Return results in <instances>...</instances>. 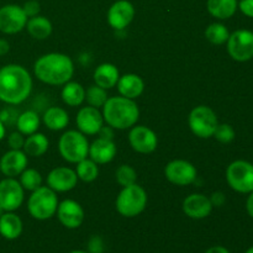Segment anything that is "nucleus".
<instances>
[{"instance_id": "ea45409f", "label": "nucleus", "mask_w": 253, "mask_h": 253, "mask_svg": "<svg viewBox=\"0 0 253 253\" xmlns=\"http://www.w3.org/2000/svg\"><path fill=\"white\" fill-rule=\"evenodd\" d=\"M99 137L100 138H105V140H111L113 141L114 138V128L111 126H101V128L99 130L98 132Z\"/></svg>"}, {"instance_id": "1a4fd4ad", "label": "nucleus", "mask_w": 253, "mask_h": 253, "mask_svg": "<svg viewBox=\"0 0 253 253\" xmlns=\"http://www.w3.org/2000/svg\"><path fill=\"white\" fill-rule=\"evenodd\" d=\"M227 52L237 62H247L253 58V32L237 30L227 40Z\"/></svg>"}, {"instance_id": "cd10ccee", "label": "nucleus", "mask_w": 253, "mask_h": 253, "mask_svg": "<svg viewBox=\"0 0 253 253\" xmlns=\"http://www.w3.org/2000/svg\"><path fill=\"white\" fill-rule=\"evenodd\" d=\"M27 32L35 40H46L52 34V24L47 17L37 15L30 17L26 24Z\"/></svg>"}, {"instance_id": "7c9ffc66", "label": "nucleus", "mask_w": 253, "mask_h": 253, "mask_svg": "<svg viewBox=\"0 0 253 253\" xmlns=\"http://www.w3.org/2000/svg\"><path fill=\"white\" fill-rule=\"evenodd\" d=\"M230 36V32L225 25L220 24V22H214L210 24L205 30V37L208 41L212 44H224L227 42Z\"/></svg>"}, {"instance_id": "c85d7f7f", "label": "nucleus", "mask_w": 253, "mask_h": 253, "mask_svg": "<svg viewBox=\"0 0 253 253\" xmlns=\"http://www.w3.org/2000/svg\"><path fill=\"white\" fill-rule=\"evenodd\" d=\"M40 124H41V120H40L39 114L34 110H27L17 118L16 127L17 131L21 132L22 135L29 136L37 132Z\"/></svg>"}, {"instance_id": "412c9836", "label": "nucleus", "mask_w": 253, "mask_h": 253, "mask_svg": "<svg viewBox=\"0 0 253 253\" xmlns=\"http://www.w3.org/2000/svg\"><path fill=\"white\" fill-rule=\"evenodd\" d=\"M118 90L121 96H125L127 99H136L141 96V94L145 90V82L140 76L133 73L124 74L119 78Z\"/></svg>"}, {"instance_id": "0eeeda50", "label": "nucleus", "mask_w": 253, "mask_h": 253, "mask_svg": "<svg viewBox=\"0 0 253 253\" xmlns=\"http://www.w3.org/2000/svg\"><path fill=\"white\" fill-rule=\"evenodd\" d=\"M188 124L197 137L210 138L215 132V128L219 125L217 116L212 109L209 106L199 105L195 106L188 116Z\"/></svg>"}, {"instance_id": "f8f14e48", "label": "nucleus", "mask_w": 253, "mask_h": 253, "mask_svg": "<svg viewBox=\"0 0 253 253\" xmlns=\"http://www.w3.org/2000/svg\"><path fill=\"white\" fill-rule=\"evenodd\" d=\"M165 175L172 184L185 187L197 179V168L184 160H173L166 166Z\"/></svg>"}, {"instance_id": "72a5a7b5", "label": "nucleus", "mask_w": 253, "mask_h": 253, "mask_svg": "<svg viewBox=\"0 0 253 253\" xmlns=\"http://www.w3.org/2000/svg\"><path fill=\"white\" fill-rule=\"evenodd\" d=\"M115 178L116 182L121 187H128V185H132L136 183V180H137V173H136V170L131 166L121 165L116 169Z\"/></svg>"}, {"instance_id": "6e6552de", "label": "nucleus", "mask_w": 253, "mask_h": 253, "mask_svg": "<svg viewBox=\"0 0 253 253\" xmlns=\"http://www.w3.org/2000/svg\"><path fill=\"white\" fill-rule=\"evenodd\" d=\"M226 180L236 192H253V165L247 161H235L227 167Z\"/></svg>"}, {"instance_id": "c756f323", "label": "nucleus", "mask_w": 253, "mask_h": 253, "mask_svg": "<svg viewBox=\"0 0 253 253\" xmlns=\"http://www.w3.org/2000/svg\"><path fill=\"white\" fill-rule=\"evenodd\" d=\"M76 173L78 179L83 180L85 183H91L98 178L99 167L93 160H90V158H84L81 162L77 163Z\"/></svg>"}, {"instance_id": "a19ab883", "label": "nucleus", "mask_w": 253, "mask_h": 253, "mask_svg": "<svg viewBox=\"0 0 253 253\" xmlns=\"http://www.w3.org/2000/svg\"><path fill=\"white\" fill-rule=\"evenodd\" d=\"M210 200H211L212 205L220 207V205L224 204L225 197H224V194H221V193H214V194H212V198Z\"/></svg>"}, {"instance_id": "de8ad7c7", "label": "nucleus", "mask_w": 253, "mask_h": 253, "mask_svg": "<svg viewBox=\"0 0 253 253\" xmlns=\"http://www.w3.org/2000/svg\"><path fill=\"white\" fill-rule=\"evenodd\" d=\"M69 253H88V252H84V251H72Z\"/></svg>"}, {"instance_id": "2f4dec72", "label": "nucleus", "mask_w": 253, "mask_h": 253, "mask_svg": "<svg viewBox=\"0 0 253 253\" xmlns=\"http://www.w3.org/2000/svg\"><path fill=\"white\" fill-rule=\"evenodd\" d=\"M19 182L24 188V190L34 192L42 185V175L39 170L34 169V168H26L20 174Z\"/></svg>"}, {"instance_id": "5701e85b", "label": "nucleus", "mask_w": 253, "mask_h": 253, "mask_svg": "<svg viewBox=\"0 0 253 253\" xmlns=\"http://www.w3.org/2000/svg\"><path fill=\"white\" fill-rule=\"evenodd\" d=\"M22 232V221L14 211H5L0 216V235L6 240H16Z\"/></svg>"}, {"instance_id": "c03bdc74", "label": "nucleus", "mask_w": 253, "mask_h": 253, "mask_svg": "<svg viewBox=\"0 0 253 253\" xmlns=\"http://www.w3.org/2000/svg\"><path fill=\"white\" fill-rule=\"evenodd\" d=\"M205 253H230L229 250L225 249L222 246H214V247H210Z\"/></svg>"}, {"instance_id": "aec40b11", "label": "nucleus", "mask_w": 253, "mask_h": 253, "mask_svg": "<svg viewBox=\"0 0 253 253\" xmlns=\"http://www.w3.org/2000/svg\"><path fill=\"white\" fill-rule=\"evenodd\" d=\"M116 152L118 150L114 141L98 137L91 145H89L88 156H90V160H93L96 165H106L115 158Z\"/></svg>"}, {"instance_id": "423d86ee", "label": "nucleus", "mask_w": 253, "mask_h": 253, "mask_svg": "<svg viewBox=\"0 0 253 253\" xmlns=\"http://www.w3.org/2000/svg\"><path fill=\"white\" fill-rule=\"evenodd\" d=\"M58 151L64 161L77 165L88 157L89 142L81 131L69 130L59 137Z\"/></svg>"}, {"instance_id": "393cba45", "label": "nucleus", "mask_w": 253, "mask_h": 253, "mask_svg": "<svg viewBox=\"0 0 253 253\" xmlns=\"http://www.w3.org/2000/svg\"><path fill=\"white\" fill-rule=\"evenodd\" d=\"M208 11L219 20H226L234 16L239 7L237 0H208Z\"/></svg>"}, {"instance_id": "bb28decb", "label": "nucleus", "mask_w": 253, "mask_h": 253, "mask_svg": "<svg viewBox=\"0 0 253 253\" xmlns=\"http://www.w3.org/2000/svg\"><path fill=\"white\" fill-rule=\"evenodd\" d=\"M48 146V138L43 133L35 132L32 135L27 136V138H25L22 151L27 156H31V157H41V156H43L47 152Z\"/></svg>"}, {"instance_id": "4c0bfd02", "label": "nucleus", "mask_w": 253, "mask_h": 253, "mask_svg": "<svg viewBox=\"0 0 253 253\" xmlns=\"http://www.w3.org/2000/svg\"><path fill=\"white\" fill-rule=\"evenodd\" d=\"M89 253H103L104 251V242L101 237L93 236L88 244Z\"/></svg>"}, {"instance_id": "ddd939ff", "label": "nucleus", "mask_w": 253, "mask_h": 253, "mask_svg": "<svg viewBox=\"0 0 253 253\" xmlns=\"http://www.w3.org/2000/svg\"><path fill=\"white\" fill-rule=\"evenodd\" d=\"M128 142L131 148L137 153L148 155L156 151L158 146V137L153 130L143 125L132 126L128 132Z\"/></svg>"}, {"instance_id": "a211bd4d", "label": "nucleus", "mask_w": 253, "mask_h": 253, "mask_svg": "<svg viewBox=\"0 0 253 253\" xmlns=\"http://www.w3.org/2000/svg\"><path fill=\"white\" fill-rule=\"evenodd\" d=\"M212 203L210 198L205 197L204 194H190L184 199L182 205L183 212L190 219L200 220L205 219L211 214Z\"/></svg>"}, {"instance_id": "4468645a", "label": "nucleus", "mask_w": 253, "mask_h": 253, "mask_svg": "<svg viewBox=\"0 0 253 253\" xmlns=\"http://www.w3.org/2000/svg\"><path fill=\"white\" fill-rule=\"evenodd\" d=\"M135 17V6L128 0H118L108 10L109 25L116 31L125 30Z\"/></svg>"}, {"instance_id": "f704fd0d", "label": "nucleus", "mask_w": 253, "mask_h": 253, "mask_svg": "<svg viewBox=\"0 0 253 253\" xmlns=\"http://www.w3.org/2000/svg\"><path fill=\"white\" fill-rule=\"evenodd\" d=\"M215 138L221 143H230L235 138V130L229 124H219L215 128L214 132Z\"/></svg>"}, {"instance_id": "37998d69", "label": "nucleus", "mask_w": 253, "mask_h": 253, "mask_svg": "<svg viewBox=\"0 0 253 253\" xmlns=\"http://www.w3.org/2000/svg\"><path fill=\"white\" fill-rule=\"evenodd\" d=\"M246 209H247V212H249L250 216L253 217V192H251V195H250L249 199H247Z\"/></svg>"}, {"instance_id": "b1692460", "label": "nucleus", "mask_w": 253, "mask_h": 253, "mask_svg": "<svg viewBox=\"0 0 253 253\" xmlns=\"http://www.w3.org/2000/svg\"><path fill=\"white\" fill-rule=\"evenodd\" d=\"M42 121L47 128L52 131H61L67 127L69 123V115L63 108L59 106H51L44 111L42 116Z\"/></svg>"}, {"instance_id": "49530a36", "label": "nucleus", "mask_w": 253, "mask_h": 253, "mask_svg": "<svg viewBox=\"0 0 253 253\" xmlns=\"http://www.w3.org/2000/svg\"><path fill=\"white\" fill-rule=\"evenodd\" d=\"M245 253H253V246L251 247V249H249V250H247V251L245 252Z\"/></svg>"}, {"instance_id": "79ce46f5", "label": "nucleus", "mask_w": 253, "mask_h": 253, "mask_svg": "<svg viewBox=\"0 0 253 253\" xmlns=\"http://www.w3.org/2000/svg\"><path fill=\"white\" fill-rule=\"evenodd\" d=\"M9 49H10L9 42L4 39H0V57L5 56V54L9 52Z\"/></svg>"}, {"instance_id": "a18cd8bd", "label": "nucleus", "mask_w": 253, "mask_h": 253, "mask_svg": "<svg viewBox=\"0 0 253 253\" xmlns=\"http://www.w3.org/2000/svg\"><path fill=\"white\" fill-rule=\"evenodd\" d=\"M5 133H6V128H5L4 123L0 120V141L5 137Z\"/></svg>"}, {"instance_id": "6ab92c4d", "label": "nucleus", "mask_w": 253, "mask_h": 253, "mask_svg": "<svg viewBox=\"0 0 253 253\" xmlns=\"http://www.w3.org/2000/svg\"><path fill=\"white\" fill-rule=\"evenodd\" d=\"M27 155L22 150H10L0 160V172L7 178H15L27 168Z\"/></svg>"}, {"instance_id": "9d476101", "label": "nucleus", "mask_w": 253, "mask_h": 253, "mask_svg": "<svg viewBox=\"0 0 253 253\" xmlns=\"http://www.w3.org/2000/svg\"><path fill=\"white\" fill-rule=\"evenodd\" d=\"M29 17L22 10V6L7 4L0 7V31L6 35H14L26 27Z\"/></svg>"}, {"instance_id": "a878e982", "label": "nucleus", "mask_w": 253, "mask_h": 253, "mask_svg": "<svg viewBox=\"0 0 253 253\" xmlns=\"http://www.w3.org/2000/svg\"><path fill=\"white\" fill-rule=\"evenodd\" d=\"M61 96L66 105L76 108V106L82 105L85 100V89L81 83L69 81L62 88Z\"/></svg>"}, {"instance_id": "20e7f679", "label": "nucleus", "mask_w": 253, "mask_h": 253, "mask_svg": "<svg viewBox=\"0 0 253 253\" xmlns=\"http://www.w3.org/2000/svg\"><path fill=\"white\" fill-rule=\"evenodd\" d=\"M58 204L56 192L51 188L41 185L36 190L31 192V195L27 200V210L34 219L43 221L56 215Z\"/></svg>"}, {"instance_id": "f3484780", "label": "nucleus", "mask_w": 253, "mask_h": 253, "mask_svg": "<svg viewBox=\"0 0 253 253\" xmlns=\"http://www.w3.org/2000/svg\"><path fill=\"white\" fill-rule=\"evenodd\" d=\"M78 130L85 136H93L99 132L104 125L103 114L93 106H84L77 114L76 119Z\"/></svg>"}, {"instance_id": "9b49d317", "label": "nucleus", "mask_w": 253, "mask_h": 253, "mask_svg": "<svg viewBox=\"0 0 253 253\" xmlns=\"http://www.w3.org/2000/svg\"><path fill=\"white\" fill-rule=\"evenodd\" d=\"M24 188L15 178L0 182V207L4 211H15L24 203Z\"/></svg>"}, {"instance_id": "c9c22d12", "label": "nucleus", "mask_w": 253, "mask_h": 253, "mask_svg": "<svg viewBox=\"0 0 253 253\" xmlns=\"http://www.w3.org/2000/svg\"><path fill=\"white\" fill-rule=\"evenodd\" d=\"M7 143H9V147L11 150H22L25 143L24 135L19 131H15V132L10 133L9 137H7Z\"/></svg>"}, {"instance_id": "f03ea898", "label": "nucleus", "mask_w": 253, "mask_h": 253, "mask_svg": "<svg viewBox=\"0 0 253 253\" xmlns=\"http://www.w3.org/2000/svg\"><path fill=\"white\" fill-rule=\"evenodd\" d=\"M34 73L42 83L64 85L73 77L74 64L67 54L52 52L37 58L34 64Z\"/></svg>"}, {"instance_id": "4be33fe9", "label": "nucleus", "mask_w": 253, "mask_h": 253, "mask_svg": "<svg viewBox=\"0 0 253 253\" xmlns=\"http://www.w3.org/2000/svg\"><path fill=\"white\" fill-rule=\"evenodd\" d=\"M120 73L115 64L113 63H101L94 71V82L96 85L104 89H111L118 84Z\"/></svg>"}, {"instance_id": "2eb2a0df", "label": "nucleus", "mask_w": 253, "mask_h": 253, "mask_svg": "<svg viewBox=\"0 0 253 253\" xmlns=\"http://www.w3.org/2000/svg\"><path fill=\"white\" fill-rule=\"evenodd\" d=\"M56 214L59 222L67 229H78L84 221L83 208L73 199H66L59 203Z\"/></svg>"}, {"instance_id": "f257e3e1", "label": "nucleus", "mask_w": 253, "mask_h": 253, "mask_svg": "<svg viewBox=\"0 0 253 253\" xmlns=\"http://www.w3.org/2000/svg\"><path fill=\"white\" fill-rule=\"evenodd\" d=\"M32 78L20 64H7L0 68V100L9 105H19L30 96Z\"/></svg>"}, {"instance_id": "e433bc0d", "label": "nucleus", "mask_w": 253, "mask_h": 253, "mask_svg": "<svg viewBox=\"0 0 253 253\" xmlns=\"http://www.w3.org/2000/svg\"><path fill=\"white\" fill-rule=\"evenodd\" d=\"M22 10H24L26 16L30 19V17L37 16V15L40 14V11H41V6H40L39 0H27V1L24 4V6H22Z\"/></svg>"}, {"instance_id": "09e8293b", "label": "nucleus", "mask_w": 253, "mask_h": 253, "mask_svg": "<svg viewBox=\"0 0 253 253\" xmlns=\"http://www.w3.org/2000/svg\"><path fill=\"white\" fill-rule=\"evenodd\" d=\"M4 212H5V211H4V210H2V209H1V207H0V216H1V215H2V214H4Z\"/></svg>"}, {"instance_id": "58836bf2", "label": "nucleus", "mask_w": 253, "mask_h": 253, "mask_svg": "<svg viewBox=\"0 0 253 253\" xmlns=\"http://www.w3.org/2000/svg\"><path fill=\"white\" fill-rule=\"evenodd\" d=\"M239 7L242 14L249 17H253V0H241Z\"/></svg>"}, {"instance_id": "473e14b6", "label": "nucleus", "mask_w": 253, "mask_h": 253, "mask_svg": "<svg viewBox=\"0 0 253 253\" xmlns=\"http://www.w3.org/2000/svg\"><path fill=\"white\" fill-rule=\"evenodd\" d=\"M108 93H106V89L101 88V86L96 85H90L85 90V100L89 104V106H93V108H103V105L105 104V101L108 100Z\"/></svg>"}, {"instance_id": "39448f33", "label": "nucleus", "mask_w": 253, "mask_h": 253, "mask_svg": "<svg viewBox=\"0 0 253 253\" xmlns=\"http://www.w3.org/2000/svg\"><path fill=\"white\" fill-rule=\"evenodd\" d=\"M147 205V193L141 185L132 184L124 187L116 198L115 207L124 217H135L140 215Z\"/></svg>"}, {"instance_id": "dca6fc26", "label": "nucleus", "mask_w": 253, "mask_h": 253, "mask_svg": "<svg viewBox=\"0 0 253 253\" xmlns=\"http://www.w3.org/2000/svg\"><path fill=\"white\" fill-rule=\"evenodd\" d=\"M78 177L76 170L68 167L53 168L47 175V187L56 193L71 192L77 187Z\"/></svg>"}, {"instance_id": "7ed1b4c3", "label": "nucleus", "mask_w": 253, "mask_h": 253, "mask_svg": "<svg viewBox=\"0 0 253 253\" xmlns=\"http://www.w3.org/2000/svg\"><path fill=\"white\" fill-rule=\"evenodd\" d=\"M103 118L106 125L116 130H126L136 125L140 118V109L132 99L111 96L103 105Z\"/></svg>"}]
</instances>
